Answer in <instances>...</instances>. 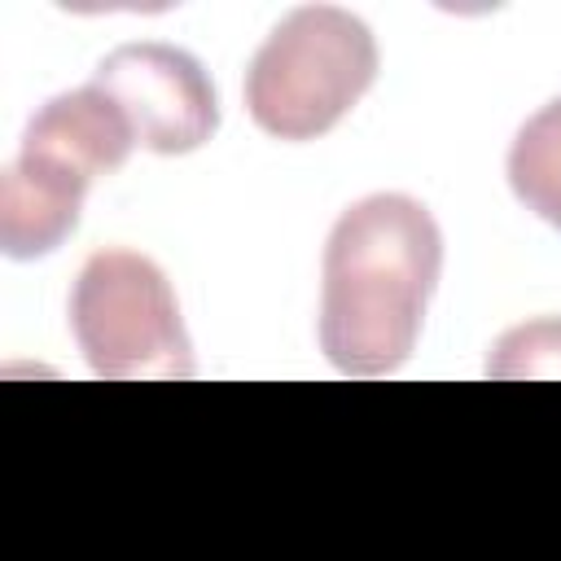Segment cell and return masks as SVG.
Here are the masks:
<instances>
[{
    "instance_id": "cell-1",
    "label": "cell",
    "mask_w": 561,
    "mask_h": 561,
    "mask_svg": "<svg viewBox=\"0 0 561 561\" xmlns=\"http://www.w3.org/2000/svg\"><path fill=\"white\" fill-rule=\"evenodd\" d=\"M443 272V232L425 202L368 193L351 202L320 263V351L346 377H386L416 351Z\"/></svg>"
},
{
    "instance_id": "cell-2",
    "label": "cell",
    "mask_w": 561,
    "mask_h": 561,
    "mask_svg": "<svg viewBox=\"0 0 561 561\" xmlns=\"http://www.w3.org/2000/svg\"><path fill=\"white\" fill-rule=\"evenodd\" d=\"M377 79V39L364 18L337 4L285 13L245 70V110L272 140L333 131Z\"/></svg>"
},
{
    "instance_id": "cell-4",
    "label": "cell",
    "mask_w": 561,
    "mask_h": 561,
    "mask_svg": "<svg viewBox=\"0 0 561 561\" xmlns=\"http://www.w3.org/2000/svg\"><path fill=\"white\" fill-rule=\"evenodd\" d=\"M92 88H101L149 153H193L219 127V96L202 61L162 39H131L101 57Z\"/></svg>"
},
{
    "instance_id": "cell-5",
    "label": "cell",
    "mask_w": 561,
    "mask_h": 561,
    "mask_svg": "<svg viewBox=\"0 0 561 561\" xmlns=\"http://www.w3.org/2000/svg\"><path fill=\"white\" fill-rule=\"evenodd\" d=\"M131 145H136V131L123 118V110L101 88L88 83V88L44 101L39 114L26 123L18 153L44 158V162L79 175L83 184H92L96 175L118 171L127 162Z\"/></svg>"
},
{
    "instance_id": "cell-3",
    "label": "cell",
    "mask_w": 561,
    "mask_h": 561,
    "mask_svg": "<svg viewBox=\"0 0 561 561\" xmlns=\"http://www.w3.org/2000/svg\"><path fill=\"white\" fill-rule=\"evenodd\" d=\"M70 329L105 381H184L197 373L167 272L136 250H96L70 289Z\"/></svg>"
},
{
    "instance_id": "cell-8",
    "label": "cell",
    "mask_w": 561,
    "mask_h": 561,
    "mask_svg": "<svg viewBox=\"0 0 561 561\" xmlns=\"http://www.w3.org/2000/svg\"><path fill=\"white\" fill-rule=\"evenodd\" d=\"M486 377L495 381H561V316L513 324L495 337Z\"/></svg>"
},
{
    "instance_id": "cell-6",
    "label": "cell",
    "mask_w": 561,
    "mask_h": 561,
    "mask_svg": "<svg viewBox=\"0 0 561 561\" xmlns=\"http://www.w3.org/2000/svg\"><path fill=\"white\" fill-rule=\"evenodd\" d=\"M83 184L79 175L18 153L0 171V250L9 259H44L53 254L75 228L83 210Z\"/></svg>"
},
{
    "instance_id": "cell-7",
    "label": "cell",
    "mask_w": 561,
    "mask_h": 561,
    "mask_svg": "<svg viewBox=\"0 0 561 561\" xmlns=\"http://www.w3.org/2000/svg\"><path fill=\"white\" fill-rule=\"evenodd\" d=\"M508 184L526 210L561 232V96L517 127L508 145Z\"/></svg>"
}]
</instances>
